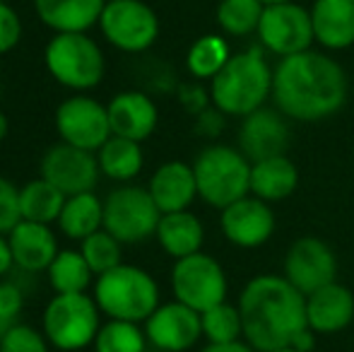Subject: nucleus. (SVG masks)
<instances>
[{"instance_id": "f257e3e1", "label": "nucleus", "mask_w": 354, "mask_h": 352, "mask_svg": "<svg viewBox=\"0 0 354 352\" xmlns=\"http://www.w3.org/2000/svg\"><path fill=\"white\" fill-rule=\"evenodd\" d=\"M350 80L345 68L316 48L280 58L272 75L275 109L299 123L330 118L347 102Z\"/></svg>"}, {"instance_id": "f03ea898", "label": "nucleus", "mask_w": 354, "mask_h": 352, "mask_svg": "<svg viewBox=\"0 0 354 352\" xmlns=\"http://www.w3.org/2000/svg\"><path fill=\"white\" fill-rule=\"evenodd\" d=\"M243 340L258 352L289 348L308 328L306 295L284 275H256L239 295Z\"/></svg>"}, {"instance_id": "7ed1b4c3", "label": "nucleus", "mask_w": 354, "mask_h": 352, "mask_svg": "<svg viewBox=\"0 0 354 352\" xmlns=\"http://www.w3.org/2000/svg\"><path fill=\"white\" fill-rule=\"evenodd\" d=\"M272 75L266 51L258 46L232 53L227 66L210 80V102L224 116L243 118L272 99Z\"/></svg>"}, {"instance_id": "20e7f679", "label": "nucleus", "mask_w": 354, "mask_h": 352, "mask_svg": "<svg viewBox=\"0 0 354 352\" xmlns=\"http://www.w3.org/2000/svg\"><path fill=\"white\" fill-rule=\"evenodd\" d=\"M92 297L109 319L145 324L159 306V285L145 268L121 263L94 277Z\"/></svg>"}, {"instance_id": "39448f33", "label": "nucleus", "mask_w": 354, "mask_h": 352, "mask_svg": "<svg viewBox=\"0 0 354 352\" xmlns=\"http://www.w3.org/2000/svg\"><path fill=\"white\" fill-rule=\"evenodd\" d=\"M198 198L224 210L251 193V160L239 147L207 145L193 160Z\"/></svg>"}, {"instance_id": "423d86ee", "label": "nucleus", "mask_w": 354, "mask_h": 352, "mask_svg": "<svg viewBox=\"0 0 354 352\" xmlns=\"http://www.w3.org/2000/svg\"><path fill=\"white\" fill-rule=\"evenodd\" d=\"M44 66L58 85L73 92H87L102 85L106 58L89 34H53L44 48Z\"/></svg>"}, {"instance_id": "0eeeda50", "label": "nucleus", "mask_w": 354, "mask_h": 352, "mask_svg": "<svg viewBox=\"0 0 354 352\" xmlns=\"http://www.w3.org/2000/svg\"><path fill=\"white\" fill-rule=\"evenodd\" d=\"M97 302L89 292L53 295L41 314V331L51 348L61 352H80L94 343L102 321Z\"/></svg>"}, {"instance_id": "6e6552de", "label": "nucleus", "mask_w": 354, "mask_h": 352, "mask_svg": "<svg viewBox=\"0 0 354 352\" xmlns=\"http://www.w3.org/2000/svg\"><path fill=\"white\" fill-rule=\"evenodd\" d=\"M159 220L162 212L142 186L121 183L104 198V230L121 244H140L154 237Z\"/></svg>"}, {"instance_id": "1a4fd4ad", "label": "nucleus", "mask_w": 354, "mask_h": 352, "mask_svg": "<svg viewBox=\"0 0 354 352\" xmlns=\"http://www.w3.org/2000/svg\"><path fill=\"white\" fill-rule=\"evenodd\" d=\"M97 27L123 53H145L159 37V17L145 0H109Z\"/></svg>"}, {"instance_id": "9d476101", "label": "nucleus", "mask_w": 354, "mask_h": 352, "mask_svg": "<svg viewBox=\"0 0 354 352\" xmlns=\"http://www.w3.org/2000/svg\"><path fill=\"white\" fill-rule=\"evenodd\" d=\"M171 292L176 302L196 311H207L214 304L227 302L229 282L222 263L210 254H198L178 259L171 268Z\"/></svg>"}, {"instance_id": "9b49d317", "label": "nucleus", "mask_w": 354, "mask_h": 352, "mask_svg": "<svg viewBox=\"0 0 354 352\" xmlns=\"http://www.w3.org/2000/svg\"><path fill=\"white\" fill-rule=\"evenodd\" d=\"M256 34L261 39V46L277 58L308 51L316 41L311 10L294 3V0L266 5L261 27H258Z\"/></svg>"}, {"instance_id": "f8f14e48", "label": "nucleus", "mask_w": 354, "mask_h": 352, "mask_svg": "<svg viewBox=\"0 0 354 352\" xmlns=\"http://www.w3.org/2000/svg\"><path fill=\"white\" fill-rule=\"evenodd\" d=\"M56 131L61 142H68L80 150L97 152L111 138L109 109L99 99L80 92L61 102L56 109Z\"/></svg>"}, {"instance_id": "ddd939ff", "label": "nucleus", "mask_w": 354, "mask_h": 352, "mask_svg": "<svg viewBox=\"0 0 354 352\" xmlns=\"http://www.w3.org/2000/svg\"><path fill=\"white\" fill-rule=\"evenodd\" d=\"M41 178L63 191L66 196H77V193L94 191L99 183V162L97 152L80 150L68 142H58L51 145L41 157Z\"/></svg>"}, {"instance_id": "4468645a", "label": "nucleus", "mask_w": 354, "mask_h": 352, "mask_svg": "<svg viewBox=\"0 0 354 352\" xmlns=\"http://www.w3.org/2000/svg\"><path fill=\"white\" fill-rule=\"evenodd\" d=\"M282 275L301 295H311V292L335 282L337 259L323 239H318V237H299L287 249Z\"/></svg>"}, {"instance_id": "2eb2a0df", "label": "nucleus", "mask_w": 354, "mask_h": 352, "mask_svg": "<svg viewBox=\"0 0 354 352\" xmlns=\"http://www.w3.org/2000/svg\"><path fill=\"white\" fill-rule=\"evenodd\" d=\"M142 328L152 350L162 352H186L203 338L201 311L176 299L159 304L142 324Z\"/></svg>"}, {"instance_id": "dca6fc26", "label": "nucleus", "mask_w": 354, "mask_h": 352, "mask_svg": "<svg viewBox=\"0 0 354 352\" xmlns=\"http://www.w3.org/2000/svg\"><path fill=\"white\" fill-rule=\"evenodd\" d=\"M275 212L270 203L251 196L232 203L219 215V227L227 241L239 249H258L275 234Z\"/></svg>"}, {"instance_id": "f3484780", "label": "nucleus", "mask_w": 354, "mask_h": 352, "mask_svg": "<svg viewBox=\"0 0 354 352\" xmlns=\"http://www.w3.org/2000/svg\"><path fill=\"white\" fill-rule=\"evenodd\" d=\"M289 128L287 116L277 109H258L241 118L239 128V150L251 162L268 160V157L287 155Z\"/></svg>"}, {"instance_id": "a211bd4d", "label": "nucleus", "mask_w": 354, "mask_h": 352, "mask_svg": "<svg viewBox=\"0 0 354 352\" xmlns=\"http://www.w3.org/2000/svg\"><path fill=\"white\" fill-rule=\"evenodd\" d=\"M106 109H109V123H111V136L145 142L157 131L159 109L147 92H140V89L118 92L106 104Z\"/></svg>"}, {"instance_id": "6ab92c4d", "label": "nucleus", "mask_w": 354, "mask_h": 352, "mask_svg": "<svg viewBox=\"0 0 354 352\" xmlns=\"http://www.w3.org/2000/svg\"><path fill=\"white\" fill-rule=\"evenodd\" d=\"M10 249H12L15 268L24 275L46 272L53 259L58 256V239L51 225L22 220L8 234Z\"/></svg>"}, {"instance_id": "aec40b11", "label": "nucleus", "mask_w": 354, "mask_h": 352, "mask_svg": "<svg viewBox=\"0 0 354 352\" xmlns=\"http://www.w3.org/2000/svg\"><path fill=\"white\" fill-rule=\"evenodd\" d=\"M306 321L316 335H333L354 321V295L340 282L306 295Z\"/></svg>"}, {"instance_id": "412c9836", "label": "nucleus", "mask_w": 354, "mask_h": 352, "mask_svg": "<svg viewBox=\"0 0 354 352\" xmlns=\"http://www.w3.org/2000/svg\"><path fill=\"white\" fill-rule=\"evenodd\" d=\"M147 191L152 196V201L157 203L162 215L188 210L193 205V201L198 198V183L196 174H193V165H186V162L178 160L164 162L149 176Z\"/></svg>"}, {"instance_id": "4be33fe9", "label": "nucleus", "mask_w": 354, "mask_h": 352, "mask_svg": "<svg viewBox=\"0 0 354 352\" xmlns=\"http://www.w3.org/2000/svg\"><path fill=\"white\" fill-rule=\"evenodd\" d=\"M106 0H34L39 22L56 34H87L99 24Z\"/></svg>"}, {"instance_id": "5701e85b", "label": "nucleus", "mask_w": 354, "mask_h": 352, "mask_svg": "<svg viewBox=\"0 0 354 352\" xmlns=\"http://www.w3.org/2000/svg\"><path fill=\"white\" fill-rule=\"evenodd\" d=\"M313 37L328 51L354 46V0H316L311 8Z\"/></svg>"}, {"instance_id": "b1692460", "label": "nucleus", "mask_w": 354, "mask_h": 352, "mask_svg": "<svg viewBox=\"0 0 354 352\" xmlns=\"http://www.w3.org/2000/svg\"><path fill=\"white\" fill-rule=\"evenodd\" d=\"M154 237H157L164 254L171 256L174 261H178V259H186V256H193V254H198V251H203L205 227H203L198 215H193L191 210L167 212V215H162V220H159Z\"/></svg>"}, {"instance_id": "393cba45", "label": "nucleus", "mask_w": 354, "mask_h": 352, "mask_svg": "<svg viewBox=\"0 0 354 352\" xmlns=\"http://www.w3.org/2000/svg\"><path fill=\"white\" fill-rule=\"evenodd\" d=\"M299 186V169L287 155L251 162V196L266 203L287 201Z\"/></svg>"}, {"instance_id": "a878e982", "label": "nucleus", "mask_w": 354, "mask_h": 352, "mask_svg": "<svg viewBox=\"0 0 354 352\" xmlns=\"http://www.w3.org/2000/svg\"><path fill=\"white\" fill-rule=\"evenodd\" d=\"M56 225L61 234L68 237V239H87L89 234L104 230V201H99L94 191L68 196Z\"/></svg>"}, {"instance_id": "bb28decb", "label": "nucleus", "mask_w": 354, "mask_h": 352, "mask_svg": "<svg viewBox=\"0 0 354 352\" xmlns=\"http://www.w3.org/2000/svg\"><path fill=\"white\" fill-rule=\"evenodd\" d=\"M97 162L102 176L116 183H131L142 172V142L128 140V138L111 136L97 150Z\"/></svg>"}, {"instance_id": "cd10ccee", "label": "nucleus", "mask_w": 354, "mask_h": 352, "mask_svg": "<svg viewBox=\"0 0 354 352\" xmlns=\"http://www.w3.org/2000/svg\"><path fill=\"white\" fill-rule=\"evenodd\" d=\"M66 193L58 191L46 178H34L19 188V212L22 220L53 225L61 217V210L66 205Z\"/></svg>"}, {"instance_id": "c85d7f7f", "label": "nucleus", "mask_w": 354, "mask_h": 352, "mask_svg": "<svg viewBox=\"0 0 354 352\" xmlns=\"http://www.w3.org/2000/svg\"><path fill=\"white\" fill-rule=\"evenodd\" d=\"M46 277L56 295H77V292H89L97 275L84 261L82 251L63 249L48 266Z\"/></svg>"}, {"instance_id": "c756f323", "label": "nucleus", "mask_w": 354, "mask_h": 352, "mask_svg": "<svg viewBox=\"0 0 354 352\" xmlns=\"http://www.w3.org/2000/svg\"><path fill=\"white\" fill-rule=\"evenodd\" d=\"M232 58L229 44L222 34H203L191 44L186 53V68L196 80L210 82Z\"/></svg>"}, {"instance_id": "7c9ffc66", "label": "nucleus", "mask_w": 354, "mask_h": 352, "mask_svg": "<svg viewBox=\"0 0 354 352\" xmlns=\"http://www.w3.org/2000/svg\"><path fill=\"white\" fill-rule=\"evenodd\" d=\"M263 10L261 0H219L217 24L227 37H251L261 27Z\"/></svg>"}, {"instance_id": "2f4dec72", "label": "nucleus", "mask_w": 354, "mask_h": 352, "mask_svg": "<svg viewBox=\"0 0 354 352\" xmlns=\"http://www.w3.org/2000/svg\"><path fill=\"white\" fill-rule=\"evenodd\" d=\"M92 348L94 352H147L149 340L140 324L109 319L102 324Z\"/></svg>"}, {"instance_id": "473e14b6", "label": "nucleus", "mask_w": 354, "mask_h": 352, "mask_svg": "<svg viewBox=\"0 0 354 352\" xmlns=\"http://www.w3.org/2000/svg\"><path fill=\"white\" fill-rule=\"evenodd\" d=\"M203 324V338H207V343H234V340L243 338V324H241V311L239 306L222 302L214 304L207 311L201 314Z\"/></svg>"}, {"instance_id": "72a5a7b5", "label": "nucleus", "mask_w": 354, "mask_h": 352, "mask_svg": "<svg viewBox=\"0 0 354 352\" xmlns=\"http://www.w3.org/2000/svg\"><path fill=\"white\" fill-rule=\"evenodd\" d=\"M121 241L109 234L106 230L94 232L87 239L80 241V251H82L84 261L89 263L94 275H102V272L121 266Z\"/></svg>"}, {"instance_id": "f704fd0d", "label": "nucleus", "mask_w": 354, "mask_h": 352, "mask_svg": "<svg viewBox=\"0 0 354 352\" xmlns=\"http://www.w3.org/2000/svg\"><path fill=\"white\" fill-rule=\"evenodd\" d=\"M51 343L44 331H37L27 324H15L0 340V352H48Z\"/></svg>"}, {"instance_id": "c9c22d12", "label": "nucleus", "mask_w": 354, "mask_h": 352, "mask_svg": "<svg viewBox=\"0 0 354 352\" xmlns=\"http://www.w3.org/2000/svg\"><path fill=\"white\" fill-rule=\"evenodd\" d=\"M19 222V188L10 178L0 176V234H10Z\"/></svg>"}, {"instance_id": "e433bc0d", "label": "nucleus", "mask_w": 354, "mask_h": 352, "mask_svg": "<svg viewBox=\"0 0 354 352\" xmlns=\"http://www.w3.org/2000/svg\"><path fill=\"white\" fill-rule=\"evenodd\" d=\"M27 302V292L19 282L15 280H0V321L8 326L17 324L19 314Z\"/></svg>"}, {"instance_id": "4c0bfd02", "label": "nucleus", "mask_w": 354, "mask_h": 352, "mask_svg": "<svg viewBox=\"0 0 354 352\" xmlns=\"http://www.w3.org/2000/svg\"><path fill=\"white\" fill-rule=\"evenodd\" d=\"M19 39H22V19L17 10L5 0L0 3V56L17 48Z\"/></svg>"}, {"instance_id": "58836bf2", "label": "nucleus", "mask_w": 354, "mask_h": 352, "mask_svg": "<svg viewBox=\"0 0 354 352\" xmlns=\"http://www.w3.org/2000/svg\"><path fill=\"white\" fill-rule=\"evenodd\" d=\"M178 102H181V106L186 109V111L198 116V113L205 111L207 104H210V92H205V89L198 85H181L178 87Z\"/></svg>"}, {"instance_id": "ea45409f", "label": "nucleus", "mask_w": 354, "mask_h": 352, "mask_svg": "<svg viewBox=\"0 0 354 352\" xmlns=\"http://www.w3.org/2000/svg\"><path fill=\"white\" fill-rule=\"evenodd\" d=\"M224 128V113L219 109H210L207 106L205 111H201L196 116V131L205 138H214L219 131Z\"/></svg>"}, {"instance_id": "a19ab883", "label": "nucleus", "mask_w": 354, "mask_h": 352, "mask_svg": "<svg viewBox=\"0 0 354 352\" xmlns=\"http://www.w3.org/2000/svg\"><path fill=\"white\" fill-rule=\"evenodd\" d=\"M15 268V259H12V249H10L8 234H0V280L8 277Z\"/></svg>"}, {"instance_id": "79ce46f5", "label": "nucleus", "mask_w": 354, "mask_h": 352, "mask_svg": "<svg viewBox=\"0 0 354 352\" xmlns=\"http://www.w3.org/2000/svg\"><path fill=\"white\" fill-rule=\"evenodd\" d=\"M201 352H258V350H253L246 340H234V343H219V345L207 343Z\"/></svg>"}, {"instance_id": "37998d69", "label": "nucleus", "mask_w": 354, "mask_h": 352, "mask_svg": "<svg viewBox=\"0 0 354 352\" xmlns=\"http://www.w3.org/2000/svg\"><path fill=\"white\" fill-rule=\"evenodd\" d=\"M8 116H5V113L3 111H0V140H3V138L5 136H8Z\"/></svg>"}, {"instance_id": "c03bdc74", "label": "nucleus", "mask_w": 354, "mask_h": 352, "mask_svg": "<svg viewBox=\"0 0 354 352\" xmlns=\"http://www.w3.org/2000/svg\"><path fill=\"white\" fill-rule=\"evenodd\" d=\"M272 352H304V350H297V348H292V345H289V348H280V350H272Z\"/></svg>"}, {"instance_id": "a18cd8bd", "label": "nucleus", "mask_w": 354, "mask_h": 352, "mask_svg": "<svg viewBox=\"0 0 354 352\" xmlns=\"http://www.w3.org/2000/svg\"><path fill=\"white\" fill-rule=\"evenodd\" d=\"M263 5H272V3H287V0H261Z\"/></svg>"}, {"instance_id": "49530a36", "label": "nucleus", "mask_w": 354, "mask_h": 352, "mask_svg": "<svg viewBox=\"0 0 354 352\" xmlns=\"http://www.w3.org/2000/svg\"><path fill=\"white\" fill-rule=\"evenodd\" d=\"M147 352H162V350H147Z\"/></svg>"}, {"instance_id": "de8ad7c7", "label": "nucleus", "mask_w": 354, "mask_h": 352, "mask_svg": "<svg viewBox=\"0 0 354 352\" xmlns=\"http://www.w3.org/2000/svg\"><path fill=\"white\" fill-rule=\"evenodd\" d=\"M0 3H5V0H0Z\"/></svg>"}, {"instance_id": "09e8293b", "label": "nucleus", "mask_w": 354, "mask_h": 352, "mask_svg": "<svg viewBox=\"0 0 354 352\" xmlns=\"http://www.w3.org/2000/svg\"><path fill=\"white\" fill-rule=\"evenodd\" d=\"M106 3H109V0H106Z\"/></svg>"}]
</instances>
